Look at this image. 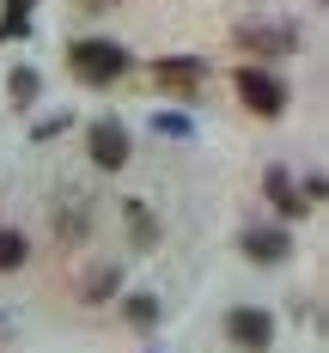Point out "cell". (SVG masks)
<instances>
[{
  "mask_svg": "<svg viewBox=\"0 0 329 353\" xmlns=\"http://www.w3.org/2000/svg\"><path fill=\"white\" fill-rule=\"evenodd\" d=\"M73 73L86 79V85H110V79H122V68H128V55L116 49V43H98V37H86V43H73Z\"/></svg>",
  "mask_w": 329,
  "mask_h": 353,
  "instance_id": "1",
  "label": "cell"
},
{
  "mask_svg": "<svg viewBox=\"0 0 329 353\" xmlns=\"http://www.w3.org/2000/svg\"><path fill=\"white\" fill-rule=\"evenodd\" d=\"M238 98H244V104L256 110V116H281V110H287V85H281V79H268V73H238Z\"/></svg>",
  "mask_w": 329,
  "mask_h": 353,
  "instance_id": "2",
  "label": "cell"
},
{
  "mask_svg": "<svg viewBox=\"0 0 329 353\" xmlns=\"http://www.w3.org/2000/svg\"><path fill=\"white\" fill-rule=\"evenodd\" d=\"M226 335H232L244 353H262L268 341H275V323H268V311H232V317H226Z\"/></svg>",
  "mask_w": 329,
  "mask_h": 353,
  "instance_id": "3",
  "label": "cell"
},
{
  "mask_svg": "<svg viewBox=\"0 0 329 353\" xmlns=\"http://www.w3.org/2000/svg\"><path fill=\"white\" fill-rule=\"evenodd\" d=\"M92 159H98L104 171H116V165L128 159V134H122L116 122H98V128H92Z\"/></svg>",
  "mask_w": 329,
  "mask_h": 353,
  "instance_id": "4",
  "label": "cell"
},
{
  "mask_svg": "<svg viewBox=\"0 0 329 353\" xmlns=\"http://www.w3.org/2000/svg\"><path fill=\"white\" fill-rule=\"evenodd\" d=\"M152 79H159V85H171V92H189V85H201V61H159Z\"/></svg>",
  "mask_w": 329,
  "mask_h": 353,
  "instance_id": "5",
  "label": "cell"
},
{
  "mask_svg": "<svg viewBox=\"0 0 329 353\" xmlns=\"http://www.w3.org/2000/svg\"><path fill=\"white\" fill-rule=\"evenodd\" d=\"M244 49H262V55H287V49H299V37H292V31H244Z\"/></svg>",
  "mask_w": 329,
  "mask_h": 353,
  "instance_id": "6",
  "label": "cell"
},
{
  "mask_svg": "<svg viewBox=\"0 0 329 353\" xmlns=\"http://www.w3.org/2000/svg\"><path fill=\"white\" fill-rule=\"evenodd\" d=\"M244 250H250L256 262H281V256H287V238H281V232H250Z\"/></svg>",
  "mask_w": 329,
  "mask_h": 353,
  "instance_id": "7",
  "label": "cell"
},
{
  "mask_svg": "<svg viewBox=\"0 0 329 353\" xmlns=\"http://www.w3.org/2000/svg\"><path fill=\"white\" fill-rule=\"evenodd\" d=\"M268 195H275V208L287 213V219H292V213H299V208H305V201H299V195H292V183H287V171H268Z\"/></svg>",
  "mask_w": 329,
  "mask_h": 353,
  "instance_id": "8",
  "label": "cell"
},
{
  "mask_svg": "<svg viewBox=\"0 0 329 353\" xmlns=\"http://www.w3.org/2000/svg\"><path fill=\"white\" fill-rule=\"evenodd\" d=\"M25 262V232H0V274Z\"/></svg>",
  "mask_w": 329,
  "mask_h": 353,
  "instance_id": "9",
  "label": "cell"
},
{
  "mask_svg": "<svg viewBox=\"0 0 329 353\" xmlns=\"http://www.w3.org/2000/svg\"><path fill=\"white\" fill-rule=\"evenodd\" d=\"M128 225H134V238H141V250H152V238H159V225L146 219V208H128Z\"/></svg>",
  "mask_w": 329,
  "mask_h": 353,
  "instance_id": "10",
  "label": "cell"
},
{
  "mask_svg": "<svg viewBox=\"0 0 329 353\" xmlns=\"http://www.w3.org/2000/svg\"><path fill=\"white\" fill-rule=\"evenodd\" d=\"M128 317H134V323H152V317H159V305H152V299H128Z\"/></svg>",
  "mask_w": 329,
  "mask_h": 353,
  "instance_id": "11",
  "label": "cell"
},
{
  "mask_svg": "<svg viewBox=\"0 0 329 353\" xmlns=\"http://www.w3.org/2000/svg\"><path fill=\"white\" fill-rule=\"evenodd\" d=\"M12 92H19V104H31V92H37V73H19V79H12Z\"/></svg>",
  "mask_w": 329,
  "mask_h": 353,
  "instance_id": "12",
  "label": "cell"
},
{
  "mask_svg": "<svg viewBox=\"0 0 329 353\" xmlns=\"http://www.w3.org/2000/svg\"><path fill=\"white\" fill-rule=\"evenodd\" d=\"M79 6H86V12H104V6H116V0H79Z\"/></svg>",
  "mask_w": 329,
  "mask_h": 353,
  "instance_id": "13",
  "label": "cell"
}]
</instances>
